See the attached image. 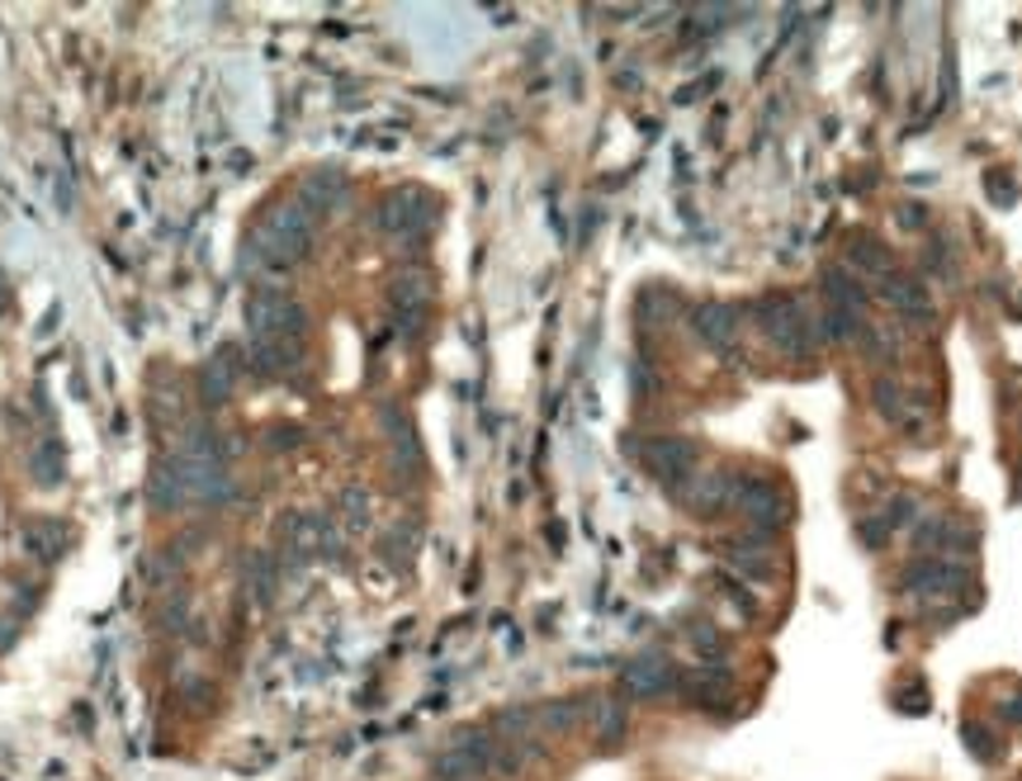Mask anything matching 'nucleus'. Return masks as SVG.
Instances as JSON below:
<instances>
[{
  "label": "nucleus",
  "mask_w": 1022,
  "mask_h": 781,
  "mask_svg": "<svg viewBox=\"0 0 1022 781\" xmlns=\"http://www.w3.org/2000/svg\"><path fill=\"white\" fill-rule=\"evenodd\" d=\"M313 241H318V218L298 199H275L261 209L247 237V265L266 280H280L313 251Z\"/></svg>",
  "instance_id": "f257e3e1"
},
{
  "label": "nucleus",
  "mask_w": 1022,
  "mask_h": 781,
  "mask_svg": "<svg viewBox=\"0 0 1022 781\" xmlns=\"http://www.w3.org/2000/svg\"><path fill=\"white\" fill-rule=\"evenodd\" d=\"M757 327L767 336V346L786 360H814L819 346H824V332H819V318L800 298L790 294H772L757 304Z\"/></svg>",
  "instance_id": "f03ea898"
},
{
  "label": "nucleus",
  "mask_w": 1022,
  "mask_h": 781,
  "mask_svg": "<svg viewBox=\"0 0 1022 781\" xmlns=\"http://www.w3.org/2000/svg\"><path fill=\"white\" fill-rule=\"evenodd\" d=\"M247 332L251 341H304L308 312L280 284H256L247 298Z\"/></svg>",
  "instance_id": "7ed1b4c3"
},
{
  "label": "nucleus",
  "mask_w": 1022,
  "mask_h": 781,
  "mask_svg": "<svg viewBox=\"0 0 1022 781\" xmlns=\"http://www.w3.org/2000/svg\"><path fill=\"white\" fill-rule=\"evenodd\" d=\"M436 199H431L422 185H398V190H388L379 199V209H374V218H379V233L384 237H398L402 247H416L422 237H431V227H436Z\"/></svg>",
  "instance_id": "20e7f679"
},
{
  "label": "nucleus",
  "mask_w": 1022,
  "mask_h": 781,
  "mask_svg": "<svg viewBox=\"0 0 1022 781\" xmlns=\"http://www.w3.org/2000/svg\"><path fill=\"white\" fill-rule=\"evenodd\" d=\"M242 383H247V365H242V355L233 346H223L219 355H209V360L199 365L195 393H199V403H204V407L219 412V407H227L242 393Z\"/></svg>",
  "instance_id": "39448f33"
},
{
  "label": "nucleus",
  "mask_w": 1022,
  "mask_h": 781,
  "mask_svg": "<svg viewBox=\"0 0 1022 781\" xmlns=\"http://www.w3.org/2000/svg\"><path fill=\"white\" fill-rule=\"evenodd\" d=\"M639 460H644V469H649L658 483H672V488H682V483L696 474V446H691V440H682V436H654V440H644Z\"/></svg>",
  "instance_id": "423d86ee"
},
{
  "label": "nucleus",
  "mask_w": 1022,
  "mask_h": 781,
  "mask_svg": "<svg viewBox=\"0 0 1022 781\" xmlns=\"http://www.w3.org/2000/svg\"><path fill=\"white\" fill-rule=\"evenodd\" d=\"M733 507L753 521V531H782L786 525V493L776 488L772 478H739V493H733Z\"/></svg>",
  "instance_id": "0eeeda50"
},
{
  "label": "nucleus",
  "mask_w": 1022,
  "mask_h": 781,
  "mask_svg": "<svg viewBox=\"0 0 1022 781\" xmlns=\"http://www.w3.org/2000/svg\"><path fill=\"white\" fill-rule=\"evenodd\" d=\"M904 588L909 592H932V596H952L971 588V568L961 559H918L904 568Z\"/></svg>",
  "instance_id": "6e6552de"
},
{
  "label": "nucleus",
  "mask_w": 1022,
  "mask_h": 781,
  "mask_svg": "<svg viewBox=\"0 0 1022 781\" xmlns=\"http://www.w3.org/2000/svg\"><path fill=\"white\" fill-rule=\"evenodd\" d=\"M733 493H739V474H725V469H710V474H691L682 483V502L696 517H719L725 507H733Z\"/></svg>",
  "instance_id": "1a4fd4ad"
},
{
  "label": "nucleus",
  "mask_w": 1022,
  "mask_h": 781,
  "mask_svg": "<svg viewBox=\"0 0 1022 781\" xmlns=\"http://www.w3.org/2000/svg\"><path fill=\"white\" fill-rule=\"evenodd\" d=\"M876 294H881L895 312H904V318H914L918 327H928L932 318H938V312H932V304H928L924 280L909 275V270H890L885 280H876Z\"/></svg>",
  "instance_id": "9d476101"
},
{
  "label": "nucleus",
  "mask_w": 1022,
  "mask_h": 781,
  "mask_svg": "<svg viewBox=\"0 0 1022 781\" xmlns=\"http://www.w3.org/2000/svg\"><path fill=\"white\" fill-rule=\"evenodd\" d=\"M691 332L701 336V346L710 351H733V341H739V312L729 304H719V298H701L696 308H691Z\"/></svg>",
  "instance_id": "9b49d317"
},
{
  "label": "nucleus",
  "mask_w": 1022,
  "mask_h": 781,
  "mask_svg": "<svg viewBox=\"0 0 1022 781\" xmlns=\"http://www.w3.org/2000/svg\"><path fill=\"white\" fill-rule=\"evenodd\" d=\"M148 502H152L156 511H180V507H190V469H185V460L166 454V460L152 464Z\"/></svg>",
  "instance_id": "f8f14e48"
},
{
  "label": "nucleus",
  "mask_w": 1022,
  "mask_h": 781,
  "mask_svg": "<svg viewBox=\"0 0 1022 781\" xmlns=\"http://www.w3.org/2000/svg\"><path fill=\"white\" fill-rule=\"evenodd\" d=\"M426 298H431V284L422 270H402L388 289V304H393V318L402 322V332H416L426 318Z\"/></svg>",
  "instance_id": "ddd939ff"
},
{
  "label": "nucleus",
  "mask_w": 1022,
  "mask_h": 781,
  "mask_svg": "<svg viewBox=\"0 0 1022 781\" xmlns=\"http://www.w3.org/2000/svg\"><path fill=\"white\" fill-rule=\"evenodd\" d=\"M298 360H304V341H251L247 346V369L261 379H290Z\"/></svg>",
  "instance_id": "4468645a"
},
{
  "label": "nucleus",
  "mask_w": 1022,
  "mask_h": 781,
  "mask_svg": "<svg viewBox=\"0 0 1022 781\" xmlns=\"http://www.w3.org/2000/svg\"><path fill=\"white\" fill-rule=\"evenodd\" d=\"M294 199L313 213V218H322V213H337V209L345 204V176H341V170H327V166H322V170H308Z\"/></svg>",
  "instance_id": "2eb2a0df"
},
{
  "label": "nucleus",
  "mask_w": 1022,
  "mask_h": 781,
  "mask_svg": "<svg viewBox=\"0 0 1022 781\" xmlns=\"http://www.w3.org/2000/svg\"><path fill=\"white\" fill-rule=\"evenodd\" d=\"M914 545L918 549H947V559L952 554H971L975 549V531L966 521H952V517H938V521H924L914 531Z\"/></svg>",
  "instance_id": "dca6fc26"
},
{
  "label": "nucleus",
  "mask_w": 1022,
  "mask_h": 781,
  "mask_svg": "<svg viewBox=\"0 0 1022 781\" xmlns=\"http://www.w3.org/2000/svg\"><path fill=\"white\" fill-rule=\"evenodd\" d=\"M625 687L639 691V696L668 691L672 687V663L663 659V653H644V659H635V663L625 667Z\"/></svg>",
  "instance_id": "f3484780"
},
{
  "label": "nucleus",
  "mask_w": 1022,
  "mask_h": 781,
  "mask_svg": "<svg viewBox=\"0 0 1022 781\" xmlns=\"http://www.w3.org/2000/svg\"><path fill=\"white\" fill-rule=\"evenodd\" d=\"M819 284H824V294H829V308H838V312H867V304H871L867 289L853 280L847 265H829Z\"/></svg>",
  "instance_id": "a211bd4d"
},
{
  "label": "nucleus",
  "mask_w": 1022,
  "mask_h": 781,
  "mask_svg": "<svg viewBox=\"0 0 1022 781\" xmlns=\"http://www.w3.org/2000/svg\"><path fill=\"white\" fill-rule=\"evenodd\" d=\"M847 261H853L861 275H871V280H885L890 270H900L895 256H890V247H885V241H876V237H853V241H847Z\"/></svg>",
  "instance_id": "6ab92c4d"
},
{
  "label": "nucleus",
  "mask_w": 1022,
  "mask_h": 781,
  "mask_svg": "<svg viewBox=\"0 0 1022 781\" xmlns=\"http://www.w3.org/2000/svg\"><path fill=\"white\" fill-rule=\"evenodd\" d=\"M24 549L34 554L38 564H52L57 554L67 549V525L62 521H28L24 525Z\"/></svg>",
  "instance_id": "aec40b11"
},
{
  "label": "nucleus",
  "mask_w": 1022,
  "mask_h": 781,
  "mask_svg": "<svg viewBox=\"0 0 1022 781\" xmlns=\"http://www.w3.org/2000/svg\"><path fill=\"white\" fill-rule=\"evenodd\" d=\"M280 573H284V568H280L275 554H251V559H247V592L266 606L270 596H275V588H280Z\"/></svg>",
  "instance_id": "412c9836"
},
{
  "label": "nucleus",
  "mask_w": 1022,
  "mask_h": 781,
  "mask_svg": "<svg viewBox=\"0 0 1022 781\" xmlns=\"http://www.w3.org/2000/svg\"><path fill=\"white\" fill-rule=\"evenodd\" d=\"M156 625L171 630V635L185 630V625H190V596H185V592H166L162 602H156Z\"/></svg>",
  "instance_id": "4be33fe9"
},
{
  "label": "nucleus",
  "mask_w": 1022,
  "mask_h": 781,
  "mask_svg": "<svg viewBox=\"0 0 1022 781\" xmlns=\"http://www.w3.org/2000/svg\"><path fill=\"white\" fill-rule=\"evenodd\" d=\"M871 403H876V412H881L885 422H900L904 417V393H900L895 379H876L871 383Z\"/></svg>",
  "instance_id": "5701e85b"
},
{
  "label": "nucleus",
  "mask_w": 1022,
  "mask_h": 781,
  "mask_svg": "<svg viewBox=\"0 0 1022 781\" xmlns=\"http://www.w3.org/2000/svg\"><path fill=\"white\" fill-rule=\"evenodd\" d=\"M341 517H345V531H365L369 525V493L365 488H345L341 493Z\"/></svg>",
  "instance_id": "b1692460"
},
{
  "label": "nucleus",
  "mask_w": 1022,
  "mask_h": 781,
  "mask_svg": "<svg viewBox=\"0 0 1022 781\" xmlns=\"http://www.w3.org/2000/svg\"><path fill=\"white\" fill-rule=\"evenodd\" d=\"M918 517V502H914V497L909 493H900L895 497V502H890V511H885V521H890V531H895V525H909Z\"/></svg>",
  "instance_id": "393cba45"
},
{
  "label": "nucleus",
  "mask_w": 1022,
  "mask_h": 781,
  "mask_svg": "<svg viewBox=\"0 0 1022 781\" xmlns=\"http://www.w3.org/2000/svg\"><path fill=\"white\" fill-rule=\"evenodd\" d=\"M861 540H867L871 549H881L885 540H890V521L885 517H867V521H861Z\"/></svg>",
  "instance_id": "a878e982"
},
{
  "label": "nucleus",
  "mask_w": 1022,
  "mask_h": 781,
  "mask_svg": "<svg viewBox=\"0 0 1022 781\" xmlns=\"http://www.w3.org/2000/svg\"><path fill=\"white\" fill-rule=\"evenodd\" d=\"M900 227H924V209H900Z\"/></svg>",
  "instance_id": "bb28decb"
}]
</instances>
